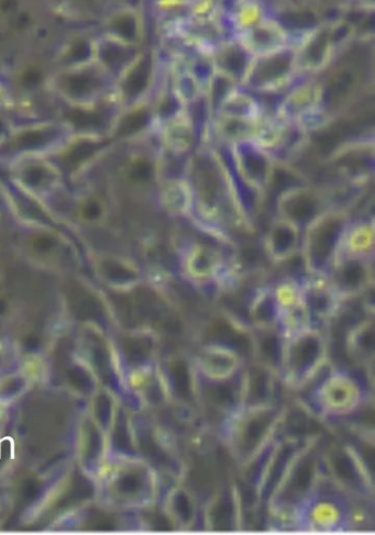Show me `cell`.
<instances>
[{"instance_id":"obj_33","label":"cell","mask_w":375,"mask_h":535,"mask_svg":"<svg viewBox=\"0 0 375 535\" xmlns=\"http://www.w3.org/2000/svg\"><path fill=\"white\" fill-rule=\"evenodd\" d=\"M70 119L74 122V125L79 127L94 126L99 122L98 114L85 113V111L80 110L72 111Z\"/></svg>"},{"instance_id":"obj_40","label":"cell","mask_w":375,"mask_h":535,"mask_svg":"<svg viewBox=\"0 0 375 535\" xmlns=\"http://www.w3.org/2000/svg\"><path fill=\"white\" fill-rule=\"evenodd\" d=\"M2 132H3V125H2V122H0V135H2Z\"/></svg>"},{"instance_id":"obj_4","label":"cell","mask_w":375,"mask_h":535,"mask_svg":"<svg viewBox=\"0 0 375 535\" xmlns=\"http://www.w3.org/2000/svg\"><path fill=\"white\" fill-rule=\"evenodd\" d=\"M329 355L325 332L315 326L284 334L280 378L294 390L305 387L323 371Z\"/></svg>"},{"instance_id":"obj_1","label":"cell","mask_w":375,"mask_h":535,"mask_svg":"<svg viewBox=\"0 0 375 535\" xmlns=\"http://www.w3.org/2000/svg\"><path fill=\"white\" fill-rule=\"evenodd\" d=\"M285 412L277 403L241 406L219 426V436L239 468L279 438Z\"/></svg>"},{"instance_id":"obj_16","label":"cell","mask_w":375,"mask_h":535,"mask_svg":"<svg viewBox=\"0 0 375 535\" xmlns=\"http://www.w3.org/2000/svg\"><path fill=\"white\" fill-rule=\"evenodd\" d=\"M163 514L172 528H194L201 516V510L193 490L183 482L170 487L163 500Z\"/></svg>"},{"instance_id":"obj_5","label":"cell","mask_w":375,"mask_h":535,"mask_svg":"<svg viewBox=\"0 0 375 535\" xmlns=\"http://www.w3.org/2000/svg\"><path fill=\"white\" fill-rule=\"evenodd\" d=\"M349 226V217L345 211L327 209L304 228L301 251L308 273L316 276L328 274L337 259Z\"/></svg>"},{"instance_id":"obj_20","label":"cell","mask_w":375,"mask_h":535,"mask_svg":"<svg viewBox=\"0 0 375 535\" xmlns=\"http://www.w3.org/2000/svg\"><path fill=\"white\" fill-rule=\"evenodd\" d=\"M277 377H279L278 374L256 362L251 361L250 365H246L244 371V404L242 406L275 403V378Z\"/></svg>"},{"instance_id":"obj_7","label":"cell","mask_w":375,"mask_h":535,"mask_svg":"<svg viewBox=\"0 0 375 535\" xmlns=\"http://www.w3.org/2000/svg\"><path fill=\"white\" fill-rule=\"evenodd\" d=\"M323 468L325 474L351 498L373 501L372 472L354 445L349 443L325 445Z\"/></svg>"},{"instance_id":"obj_24","label":"cell","mask_w":375,"mask_h":535,"mask_svg":"<svg viewBox=\"0 0 375 535\" xmlns=\"http://www.w3.org/2000/svg\"><path fill=\"white\" fill-rule=\"evenodd\" d=\"M163 204L172 215L190 213L194 205L191 186L187 180L171 178L163 189Z\"/></svg>"},{"instance_id":"obj_39","label":"cell","mask_w":375,"mask_h":535,"mask_svg":"<svg viewBox=\"0 0 375 535\" xmlns=\"http://www.w3.org/2000/svg\"><path fill=\"white\" fill-rule=\"evenodd\" d=\"M41 81V73L36 70L27 72L24 76V82L26 85H37Z\"/></svg>"},{"instance_id":"obj_2","label":"cell","mask_w":375,"mask_h":535,"mask_svg":"<svg viewBox=\"0 0 375 535\" xmlns=\"http://www.w3.org/2000/svg\"><path fill=\"white\" fill-rule=\"evenodd\" d=\"M324 447L321 434H312L302 442L268 501L271 516L292 520L294 512L310 496L324 472Z\"/></svg>"},{"instance_id":"obj_9","label":"cell","mask_w":375,"mask_h":535,"mask_svg":"<svg viewBox=\"0 0 375 535\" xmlns=\"http://www.w3.org/2000/svg\"><path fill=\"white\" fill-rule=\"evenodd\" d=\"M231 156L242 183L253 192H266L275 171L270 151L259 141L248 138L233 143Z\"/></svg>"},{"instance_id":"obj_3","label":"cell","mask_w":375,"mask_h":535,"mask_svg":"<svg viewBox=\"0 0 375 535\" xmlns=\"http://www.w3.org/2000/svg\"><path fill=\"white\" fill-rule=\"evenodd\" d=\"M355 499L340 489L325 472L313 492L292 517L296 529L307 532H341L351 529Z\"/></svg>"},{"instance_id":"obj_14","label":"cell","mask_w":375,"mask_h":535,"mask_svg":"<svg viewBox=\"0 0 375 535\" xmlns=\"http://www.w3.org/2000/svg\"><path fill=\"white\" fill-rule=\"evenodd\" d=\"M194 371L206 380H227L245 369L244 356L224 345L204 343L192 356Z\"/></svg>"},{"instance_id":"obj_21","label":"cell","mask_w":375,"mask_h":535,"mask_svg":"<svg viewBox=\"0 0 375 535\" xmlns=\"http://www.w3.org/2000/svg\"><path fill=\"white\" fill-rule=\"evenodd\" d=\"M346 349L352 361L372 370L375 356V330L373 319L361 320L348 332Z\"/></svg>"},{"instance_id":"obj_35","label":"cell","mask_w":375,"mask_h":535,"mask_svg":"<svg viewBox=\"0 0 375 535\" xmlns=\"http://www.w3.org/2000/svg\"><path fill=\"white\" fill-rule=\"evenodd\" d=\"M25 178L30 186H41L47 181L48 174L40 166H32L26 172Z\"/></svg>"},{"instance_id":"obj_38","label":"cell","mask_w":375,"mask_h":535,"mask_svg":"<svg viewBox=\"0 0 375 535\" xmlns=\"http://www.w3.org/2000/svg\"><path fill=\"white\" fill-rule=\"evenodd\" d=\"M91 48L86 42H80L75 44L73 49L70 52V60L72 61H83L90 57Z\"/></svg>"},{"instance_id":"obj_22","label":"cell","mask_w":375,"mask_h":535,"mask_svg":"<svg viewBox=\"0 0 375 535\" xmlns=\"http://www.w3.org/2000/svg\"><path fill=\"white\" fill-rule=\"evenodd\" d=\"M305 305L313 322L327 321L333 318L340 300L330 288L328 282L303 287Z\"/></svg>"},{"instance_id":"obj_28","label":"cell","mask_w":375,"mask_h":535,"mask_svg":"<svg viewBox=\"0 0 375 535\" xmlns=\"http://www.w3.org/2000/svg\"><path fill=\"white\" fill-rule=\"evenodd\" d=\"M150 115L146 109H139L128 115L117 130V135L120 137H131L137 135L140 131L145 129L149 124Z\"/></svg>"},{"instance_id":"obj_34","label":"cell","mask_w":375,"mask_h":535,"mask_svg":"<svg viewBox=\"0 0 375 535\" xmlns=\"http://www.w3.org/2000/svg\"><path fill=\"white\" fill-rule=\"evenodd\" d=\"M95 151V147L91 143H82L81 146L76 147L69 155V161L72 165H79L86 160L88 156Z\"/></svg>"},{"instance_id":"obj_13","label":"cell","mask_w":375,"mask_h":535,"mask_svg":"<svg viewBox=\"0 0 375 535\" xmlns=\"http://www.w3.org/2000/svg\"><path fill=\"white\" fill-rule=\"evenodd\" d=\"M323 195L308 186L286 188L278 198V217L304 230L327 210Z\"/></svg>"},{"instance_id":"obj_37","label":"cell","mask_w":375,"mask_h":535,"mask_svg":"<svg viewBox=\"0 0 375 535\" xmlns=\"http://www.w3.org/2000/svg\"><path fill=\"white\" fill-rule=\"evenodd\" d=\"M102 214V205L99 204L97 200H90V202L86 203L82 209V215L86 220L96 221L101 218Z\"/></svg>"},{"instance_id":"obj_19","label":"cell","mask_w":375,"mask_h":535,"mask_svg":"<svg viewBox=\"0 0 375 535\" xmlns=\"http://www.w3.org/2000/svg\"><path fill=\"white\" fill-rule=\"evenodd\" d=\"M302 231L289 220L275 219L266 236V250L270 258L277 262L291 259L301 249Z\"/></svg>"},{"instance_id":"obj_10","label":"cell","mask_w":375,"mask_h":535,"mask_svg":"<svg viewBox=\"0 0 375 535\" xmlns=\"http://www.w3.org/2000/svg\"><path fill=\"white\" fill-rule=\"evenodd\" d=\"M371 258L338 254L329 270L328 284L338 299L347 300L365 294L372 284Z\"/></svg>"},{"instance_id":"obj_32","label":"cell","mask_w":375,"mask_h":535,"mask_svg":"<svg viewBox=\"0 0 375 535\" xmlns=\"http://www.w3.org/2000/svg\"><path fill=\"white\" fill-rule=\"evenodd\" d=\"M115 30L121 37L132 39L135 37L136 25L135 21L130 17H121L115 21Z\"/></svg>"},{"instance_id":"obj_27","label":"cell","mask_w":375,"mask_h":535,"mask_svg":"<svg viewBox=\"0 0 375 535\" xmlns=\"http://www.w3.org/2000/svg\"><path fill=\"white\" fill-rule=\"evenodd\" d=\"M150 76L149 63H140L137 68L132 71L124 84V92L130 98L139 96L145 91Z\"/></svg>"},{"instance_id":"obj_23","label":"cell","mask_w":375,"mask_h":535,"mask_svg":"<svg viewBox=\"0 0 375 535\" xmlns=\"http://www.w3.org/2000/svg\"><path fill=\"white\" fill-rule=\"evenodd\" d=\"M249 315L252 328L279 327V306L273 289H263L251 300Z\"/></svg>"},{"instance_id":"obj_26","label":"cell","mask_w":375,"mask_h":535,"mask_svg":"<svg viewBox=\"0 0 375 535\" xmlns=\"http://www.w3.org/2000/svg\"><path fill=\"white\" fill-rule=\"evenodd\" d=\"M98 85L97 78L90 73L73 74L63 80L64 91L74 97H84L91 94Z\"/></svg>"},{"instance_id":"obj_17","label":"cell","mask_w":375,"mask_h":535,"mask_svg":"<svg viewBox=\"0 0 375 535\" xmlns=\"http://www.w3.org/2000/svg\"><path fill=\"white\" fill-rule=\"evenodd\" d=\"M284 333L279 327L251 329V360L280 377Z\"/></svg>"},{"instance_id":"obj_8","label":"cell","mask_w":375,"mask_h":535,"mask_svg":"<svg viewBox=\"0 0 375 535\" xmlns=\"http://www.w3.org/2000/svg\"><path fill=\"white\" fill-rule=\"evenodd\" d=\"M244 371L217 381L206 380L195 373L196 406L205 414L216 416L219 426L244 404Z\"/></svg>"},{"instance_id":"obj_12","label":"cell","mask_w":375,"mask_h":535,"mask_svg":"<svg viewBox=\"0 0 375 535\" xmlns=\"http://www.w3.org/2000/svg\"><path fill=\"white\" fill-rule=\"evenodd\" d=\"M158 373L169 403L181 407L196 406L192 356L171 354L158 366Z\"/></svg>"},{"instance_id":"obj_30","label":"cell","mask_w":375,"mask_h":535,"mask_svg":"<svg viewBox=\"0 0 375 535\" xmlns=\"http://www.w3.org/2000/svg\"><path fill=\"white\" fill-rule=\"evenodd\" d=\"M128 174L132 182L147 184L154 176V166L149 160L139 159L131 164Z\"/></svg>"},{"instance_id":"obj_11","label":"cell","mask_w":375,"mask_h":535,"mask_svg":"<svg viewBox=\"0 0 375 535\" xmlns=\"http://www.w3.org/2000/svg\"><path fill=\"white\" fill-rule=\"evenodd\" d=\"M244 506L236 483L218 487L208 497L201 515L204 527L213 531H233L241 528Z\"/></svg>"},{"instance_id":"obj_36","label":"cell","mask_w":375,"mask_h":535,"mask_svg":"<svg viewBox=\"0 0 375 535\" xmlns=\"http://www.w3.org/2000/svg\"><path fill=\"white\" fill-rule=\"evenodd\" d=\"M32 248L38 254H48L55 248V240L50 236H39L32 241Z\"/></svg>"},{"instance_id":"obj_29","label":"cell","mask_w":375,"mask_h":535,"mask_svg":"<svg viewBox=\"0 0 375 535\" xmlns=\"http://www.w3.org/2000/svg\"><path fill=\"white\" fill-rule=\"evenodd\" d=\"M52 132L46 130H33L21 133L16 143L22 150L38 149L50 141Z\"/></svg>"},{"instance_id":"obj_18","label":"cell","mask_w":375,"mask_h":535,"mask_svg":"<svg viewBox=\"0 0 375 535\" xmlns=\"http://www.w3.org/2000/svg\"><path fill=\"white\" fill-rule=\"evenodd\" d=\"M223 266V256L217 249L205 243H196L187 250L183 270L195 283L212 282Z\"/></svg>"},{"instance_id":"obj_25","label":"cell","mask_w":375,"mask_h":535,"mask_svg":"<svg viewBox=\"0 0 375 535\" xmlns=\"http://www.w3.org/2000/svg\"><path fill=\"white\" fill-rule=\"evenodd\" d=\"M374 245V230L372 224H360L348 227L339 254L371 258Z\"/></svg>"},{"instance_id":"obj_31","label":"cell","mask_w":375,"mask_h":535,"mask_svg":"<svg viewBox=\"0 0 375 535\" xmlns=\"http://www.w3.org/2000/svg\"><path fill=\"white\" fill-rule=\"evenodd\" d=\"M125 51L118 47L113 46V44H106L101 50V57L103 61L110 66H117L120 63H123L125 60Z\"/></svg>"},{"instance_id":"obj_6","label":"cell","mask_w":375,"mask_h":535,"mask_svg":"<svg viewBox=\"0 0 375 535\" xmlns=\"http://www.w3.org/2000/svg\"><path fill=\"white\" fill-rule=\"evenodd\" d=\"M367 400L366 389L355 375L334 369L313 389L311 404L325 419H344L356 415Z\"/></svg>"},{"instance_id":"obj_15","label":"cell","mask_w":375,"mask_h":535,"mask_svg":"<svg viewBox=\"0 0 375 535\" xmlns=\"http://www.w3.org/2000/svg\"><path fill=\"white\" fill-rule=\"evenodd\" d=\"M306 438H279L274 444L256 488L257 506H267L273 490L280 482L292 456Z\"/></svg>"}]
</instances>
